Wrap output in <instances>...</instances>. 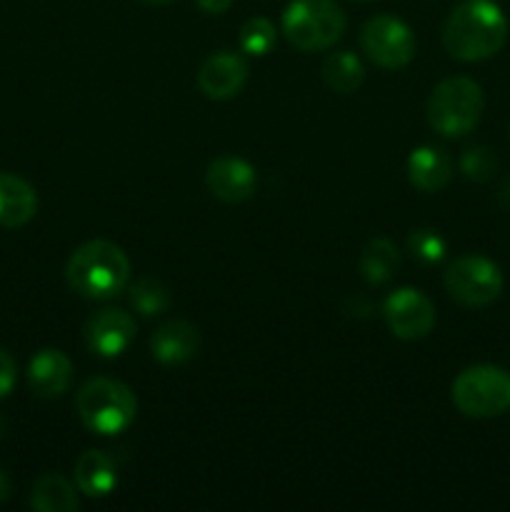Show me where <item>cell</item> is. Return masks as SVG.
<instances>
[{"label":"cell","mask_w":510,"mask_h":512,"mask_svg":"<svg viewBox=\"0 0 510 512\" xmlns=\"http://www.w3.org/2000/svg\"><path fill=\"white\" fill-rule=\"evenodd\" d=\"M508 40V20L493 0H465L443 25V45L455 60L493 58Z\"/></svg>","instance_id":"cell-1"},{"label":"cell","mask_w":510,"mask_h":512,"mask_svg":"<svg viewBox=\"0 0 510 512\" xmlns=\"http://www.w3.org/2000/svg\"><path fill=\"white\" fill-rule=\"evenodd\" d=\"M275 40H278L275 25L268 18H263V15L245 20L243 28H240V48H243V53L255 55V58L268 55L273 50Z\"/></svg>","instance_id":"cell-22"},{"label":"cell","mask_w":510,"mask_h":512,"mask_svg":"<svg viewBox=\"0 0 510 512\" xmlns=\"http://www.w3.org/2000/svg\"><path fill=\"white\" fill-rule=\"evenodd\" d=\"M453 403L468 418H495L510 408V375L495 365H473L453 380Z\"/></svg>","instance_id":"cell-6"},{"label":"cell","mask_w":510,"mask_h":512,"mask_svg":"<svg viewBox=\"0 0 510 512\" xmlns=\"http://www.w3.org/2000/svg\"><path fill=\"white\" fill-rule=\"evenodd\" d=\"M0 435H3V420H0Z\"/></svg>","instance_id":"cell-30"},{"label":"cell","mask_w":510,"mask_h":512,"mask_svg":"<svg viewBox=\"0 0 510 512\" xmlns=\"http://www.w3.org/2000/svg\"><path fill=\"white\" fill-rule=\"evenodd\" d=\"M235 0H198V8L208 15H220L233 5Z\"/></svg>","instance_id":"cell-26"},{"label":"cell","mask_w":510,"mask_h":512,"mask_svg":"<svg viewBox=\"0 0 510 512\" xmlns=\"http://www.w3.org/2000/svg\"><path fill=\"white\" fill-rule=\"evenodd\" d=\"M138 325L133 315L120 308H105L85 325V345L100 358H118L135 340Z\"/></svg>","instance_id":"cell-10"},{"label":"cell","mask_w":510,"mask_h":512,"mask_svg":"<svg viewBox=\"0 0 510 512\" xmlns=\"http://www.w3.org/2000/svg\"><path fill=\"white\" fill-rule=\"evenodd\" d=\"M130 305L135 313L155 318L170 308V290L165 288L163 280L140 278L135 280V285H130Z\"/></svg>","instance_id":"cell-21"},{"label":"cell","mask_w":510,"mask_h":512,"mask_svg":"<svg viewBox=\"0 0 510 512\" xmlns=\"http://www.w3.org/2000/svg\"><path fill=\"white\" fill-rule=\"evenodd\" d=\"M75 410L88 430L98 435H118L138 415L133 390L113 378H93L75 395Z\"/></svg>","instance_id":"cell-3"},{"label":"cell","mask_w":510,"mask_h":512,"mask_svg":"<svg viewBox=\"0 0 510 512\" xmlns=\"http://www.w3.org/2000/svg\"><path fill=\"white\" fill-rule=\"evenodd\" d=\"M38 213V193L13 173H0V225L20 228Z\"/></svg>","instance_id":"cell-16"},{"label":"cell","mask_w":510,"mask_h":512,"mask_svg":"<svg viewBox=\"0 0 510 512\" xmlns=\"http://www.w3.org/2000/svg\"><path fill=\"white\" fill-rule=\"evenodd\" d=\"M68 285L88 300H108L123 293L130 280V260L120 245L90 240L80 245L65 268Z\"/></svg>","instance_id":"cell-2"},{"label":"cell","mask_w":510,"mask_h":512,"mask_svg":"<svg viewBox=\"0 0 510 512\" xmlns=\"http://www.w3.org/2000/svg\"><path fill=\"white\" fill-rule=\"evenodd\" d=\"M408 248L425 265H435L445 258V240L438 230H415L408 238Z\"/></svg>","instance_id":"cell-24"},{"label":"cell","mask_w":510,"mask_h":512,"mask_svg":"<svg viewBox=\"0 0 510 512\" xmlns=\"http://www.w3.org/2000/svg\"><path fill=\"white\" fill-rule=\"evenodd\" d=\"M358 270L370 285H383L393 280L400 270V255L388 238L370 240L358 260Z\"/></svg>","instance_id":"cell-18"},{"label":"cell","mask_w":510,"mask_h":512,"mask_svg":"<svg viewBox=\"0 0 510 512\" xmlns=\"http://www.w3.org/2000/svg\"><path fill=\"white\" fill-rule=\"evenodd\" d=\"M15 380H18V368H15L13 355L0 348V398H5L15 388Z\"/></svg>","instance_id":"cell-25"},{"label":"cell","mask_w":510,"mask_h":512,"mask_svg":"<svg viewBox=\"0 0 510 512\" xmlns=\"http://www.w3.org/2000/svg\"><path fill=\"white\" fill-rule=\"evenodd\" d=\"M358 3H368V0H358Z\"/></svg>","instance_id":"cell-31"},{"label":"cell","mask_w":510,"mask_h":512,"mask_svg":"<svg viewBox=\"0 0 510 512\" xmlns=\"http://www.w3.org/2000/svg\"><path fill=\"white\" fill-rule=\"evenodd\" d=\"M30 505L40 512H75L78 510V495L75 488L58 473H45L35 480Z\"/></svg>","instance_id":"cell-19"},{"label":"cell","mask_w":510,"mask_h":512,"mask_svg":"<svg viewBox=\"0 0 510 512\" xmlns=\"http://www.w3.org/2000/svg\"><path fill=\"white\" fill-rule=\"evenodd\" d=\"M483 110V88L475 80L458 75L433 88L428 98V123L445 138H460L480 123Z\"/></svg>","instance_id":"cell-4"},{"label":"cell","mask_w":510,"mask_h":512,"mask_svg":"<svg viewBox=\"0 0 510 512\" xmlns=\"http://www.w3.org/2000/svg\"><path fill=\"white\" fill-rule=\"evenodd\" d=\"M283 33L303 53L325 50L343 38L345 13L335 0H290L283 13Z\"/></svg>","instance_id":"cell-5"},{"label":"cell","mask_w":510,"mask_h":512,"mask_svg":"<svg viewBox=\"0 0 510 512\" xmlns=\"http://www.w3.org/2000/svg\"><path fill=\"white\" fill-rule=\"evenodd\" d=\"M248 83V63L240 53L223 50L200 65L198 88L210 100H230Z\"/></svg>","instance_id":"cell-11"},{"label":"cell","mask_w":510,"mask_h":512,"mask_svg":"<svg viewBox=\"0 0 510 512\" xmlns=\"http://www.w3.org/2000/svg\"><path fill=\"white\" fill-rule=\"evenodd\" d=\"M360 45L375 65L385 70L405 68L415 58V35L395 15H375L363 25Z\"/></svg>","instance_id":"cell-8"},{"label":"cell","mask_w":510,"mask_h":512,"mask_svg":"<svg viewBox=\"0 0 510 512\" xmlns=\"http://www.w3.org/2000/svg\"><path fill=\"white\" fill-rule=\"evenodd\" d=\"M323 80L335 93L350 95L363 85L365 68L358 55L350 53V50H340V53H330L323 60Z\"/></svg>","instance_id":"cell-20"},{"label":"cell","mask_w":510,"mask_h":512,"mask_svg":"<svg viewBox=\"0 0 510 512\" xmlns=\"http://www.w3.org/2000/svg\"><path fill=\"white\" fill-rule=\"evenodd\" d=\"M143 3H150V5H168V3H173V0H143Z\"/></svg>","instance_id":"cell-29"},{"label":"cell","mask_w":510,"mask_h":512,"mask_svg":"<svg viewBox=\"0 0 510 512\" xmlns=\"http://www.w3.org/2000/svg\"><path fill=\"white\" fill-rule=\"evenodd\" d=\"M498 203L503 205L505 210H510V175L503 180V185H500V190H498Z\"/></svg>","instance_id":"cell-27"},{"label":"cell","mask_w":510,"mask_h":512,"mask_svg":"<svg viewBox=\"0 0 510 512\" xmlns=\"http://www.w3.org/2000/svg\"><path fill=\"white\" fill-rule=\"evenodd\" d=\"M383 318L395 338L420 340L433 330L435 305L423 290L400 288L383 303Z\"/></svg>","instance_id":"cell-9"},{"label":"cell","mask_w":510,"mask_h":512,"mask_svg":"<svg viewBox=\"0 0 510 512\" xmlns=\"http://www.w3.org/2000/svg\"><path fill=\"white\" fill-rule=\"evenodd\" d=\"M445 288L450 298L468 308H483L503 293V273L483 255H463L445 270Z\"/></svg>","instance_id":"cell-7"},{"label":"cell","mask_w":510,"mask_h":512,"mask_svg":"<svg viewBox=\"0 0 510 512\" xmlns=\"http://www.w3.org/2000/svg\"><path fill=\"white\" fill-rule=\"evenodd\" d=\"M453 178V163L445 150L433 145H420L408 155V180L423 193H438Z\"/></svg>","instance_id":"cell-15"},{"label":"cell","mask_w":510,"mask_h":512,"mask_svg":"<svg viewBox=\"0 0 510 512\" xmlns=\"http://www.w3.org/2000/svg\"><path fill=\"white\" fill-rule=\"evenodd\" d=\"M75 483L88 498H105L118 485L115 460L103 450H85L75 463Z\"/></svg>","instance_id":"cell-17"},{"label":"cell","mask_w":510,"mask_h":512,"mask_svg":"<svg viewBox=\"0 0 510 512\" xmlns=\"http://www.w3.org/2000/svg\"><path fill=\"white\" fill-rule=\"evenodd\" d=\"M73 380V363L60 350H40L28 368V383L38 398H60Z\"/></svg>","instance_id":"cell-13"},{"label":"cell","mask_w":510,"mask_h":512,"mask_svg":"<svg viewBox=\"0 0 510 512\" xmlns=\"http://www.w3.org/2000/svg\"><path fill=\"white\" fill-rule=\"evenodd\" d=\"M200 348V333L195 325L185 320H170L163 323L150 338V353L163 365H180L195 358Z\"/></svg>","instance_id":"cell-14"},{"label":"cell","mask_w":510,"mask_h":512,"mask_svg":"<svg viewBox=\"0 0 510 512\" xmlns=\"http://www.w3.org/2000/svg\"><path fill=\"white\" fill-rule=\"evenodd\" d=\"M205 185L223 203H243L255 193V168L243 158H215L205 170Z\"/></svg>","instance_id":"cell-12"},{"label":"cell","mask_w":510,"mask_h":512,"mask_svg":"<svg viewBox=\"0 0 510 512\" xmlns=\"http://www.w3.org/2000/svg\"><path fill=\"white\" fill-rule=\"evenodd\" d=\"M460 170L465 173V178L475 180V183H485V180L498 173V155L485 148V145H473L460 158Z\"/></svg>","instance_id":"cell-23"},{"label":"cell","mask_w":510,"mask_h":512,"mask_svg":"<svg viewBox=\"0 0 510 512\" xmlns=\"http://www.w3.org/2000/svg\"><path fill=\"white\" fill-rule=\"evenodd\" d=\"M8 495H10V480H8V475L0 470V503H3V500H8Z\"/></svg>","instance_id":"cell-28"}]
</instances>
